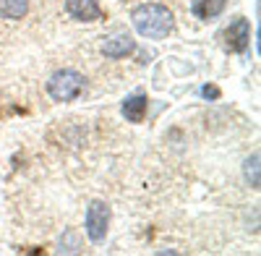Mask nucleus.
Here are the masks:
<instances>
[{
	"mask_svg": "<svg viewBox=\"0 0 261 256\" xmlns=\"http://www.w3.org/2000/svg\"><path fill=\"white\" fill-rule=\"evenodd\" d=\"M130 21H134V29L146 39H165L172 29H175L172 13L160 3L136 6L134 11H130Z\"/></svg>",
	"mask_w": 261,
	"mask_h": 256,
	"instance_id": "nucleus-1",
	"label": "nucleus"
},
{
	"mask_svg": "<svg viewBox=\"0 0 261 256\" xmlns=\"http://www.w3.org/2000/svg\"><path fill=\"white\" fill-rule=\"evenodd\" d=\"M47 92L55 102H71L84 92V76L73 68H63L55 71L47 81Z\"/></svg>",
	"mask_w": 261,
	"mask_h": 256,
	"instance_id": "nucleus-2",
	"label": "nucleus"
},
{
	"mask_svg": "<svg viewBox=\"0 0 261 256\" xmlns=\"http://www.w3.org/2000/svg\"><path fill=\"white\" fill-rule=\"evenodd\" d=\"M220 39H222V47L227 53H232V55L246 53L248 45H251V24H248V18L238 16L235 21H230V27L220 34Z\"/></svg>",
	"mask_w": 261,
	"mask_h": 256,
	"instance_id": "nucleus-3",
	"label": "nucleus"
},
{
	"mask_svg": "<svg viewBox=\"0 0 261 256\" xmlns=\"http://www.w3.org/2000/svg\"><path fill=\"white\" fill-rule=\"evenodd\" d=\"M107 225H110V207L105 201H92L86 209V236L92 243H102L107 236Z\"/></svg>",
	"mask_w": 261,
	"mask_h": 256,
	"instance_id": "nucleus-4",
	"label": "nucleus"
},
{
	"mask_svg": "<svg viewBox=\"0 0 261 256\" xmlns=\"http://www.w3.org/2000/svg\"><path fill=\"white\" fill-rule=\"evenodd\" d=\"M136 50V39L130 37L128 32H115L102 42V53L107 58H125Z\"/></svg>",
	"mask_w": 261,
	"mask_h": 256,
	"instance_id": "nucleus-5",
	"label": "nucleus"
},
{
	"mask_svg": "<svg viewBox=\"0 0 261 256\" xmlns=\"http://www.w3.org/2000/svg\"><path fill=\"white\" fill-rule=\"evenodd\" d=\"M65 11L76 21H99L102 8L97 6V0H65Z\"/></svg>",
	"mask_w": 261,
	"mask_h": 256,
	"instance_id": "nucleus-6",
	"label": "nucleus"
},
{
	"mask_svg": "<svg viewBox=\"0 0 261 256\" xmlns=\"http://www.w3.org/2000/svg\"><path fill=\"white\" fill-rule=\"evenodd\" d=\"M146 110H149V97H146V94L128 97V99L123 102V108H120V113H123V118H125L128 123H141V120L146 118Z\"/></svg>",
	"mask_w": 261,
	"mask_h": 256,
	"instance_id": "nucleus-7",
	"label": "nucleus"
},
{
	"mask_svg": "<svg viewBox=\"0 0 261 256\" xmlns=\"http://www.w3.org/2000/svg\"><path fill=\"white\" fill-rule=\"evenodd\" d=\"M227 6V0H193L191 3V11L196 18H201V21H212L217 18Z\"/></svg>",
	"mask_w": 261,
	"mask_h": 256,
	"instance_id": "nucleus-8",
	"label": "nucleus"
},
{
	"mask_svg": "<svg viewBox=\"0 0 261 256\" xmlns=\"http://www.w3.org/2000/svg\"><path fill=\"white\" fill-rule=\"evenodd\" d=\"M29 11V0H0V16L3 18H24Z\"/></svg>",
	"mask_w": 261,
	"mask_h": 256,
	"instance_id": "nucleus-9",
	"label": "nucleus"
},
{
	"mask_svg": "<svg viewBox=\"0 0 261 256\" xmlns=\"http://www.w3.org/2000/svg\"><path fill=\"white\" fill-rule=\"evenodd\" d=\"M246 181L251 183V188H258V155H251L246 160Z\"/></svg>",
	"mask_w": 261,
	"mask_h": 256,
	"instance_id": "nucleus-10",
	"label": "nucleus"
},
{
	"mask_svg": "<svg viewBox=\"0 0 261 256\" xmlns=\"http://www.w3.org/2000/svg\"><path fill=\"white\" fill-rule=\"evenodd\" d=\"M201 94H204L206 99H217V97H220V89H217V87H204Z\"/></svg>",
	"mask_w": 261,
	"mask_h": 256,
	"instance_id": "nucleus-11",
	"label": "nucleus"
}]
</instances>
